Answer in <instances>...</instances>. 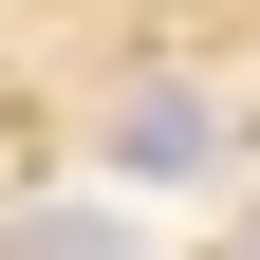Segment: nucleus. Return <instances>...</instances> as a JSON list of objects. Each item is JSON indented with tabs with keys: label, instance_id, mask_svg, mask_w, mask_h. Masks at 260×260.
Returning <instances> with one entry per match:
<instances>
[{
	"label": "nucleus",
	"instance_id": "nucleus-1",
	"mask_svg": "<svg viewBox=\"0 0 260 260\" xmlns=\"http://www.w3.org/2000/svg\"><path fill=\"white\" fill-rule=\"evenodd\" d=\"M130 186H205V168H242V112L223 93H186V75H149V93H112V130H93Z\"/></svg>",
	"mask_w": 260,
	"mask_h": 260
},
{
	"label": "nucleus",
	"instance_id": "nucleus-2",
	"mask_svg": "<svg viewBox=\"0 0 260 260\" xmlns=\"http://www.w3.org/2000/svg\"><path fill=\"white\" fill-rule=\"evenodd\" d=\"M19 260H130V242H112L93 205H38V223H19Z\"/></svg>",
	"mask_w": 260,
	"mask_h": 260
}]
</instances>
